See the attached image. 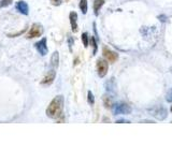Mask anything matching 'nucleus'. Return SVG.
I'll return each mask as SVG.
<instances>
[{"instance_id": "f257e3e1", "label": "nucleus", "mask_w": 172, "mask_h": 161, "mask_svg": "<svg viewBox=\"0 0 172 161\" xmlns=\"http://www.w3.org/2000/svg\"><path fill=\"white\" fill-rule=\"evenodd\" d=\"M64 111V96L58 95L51 101L49 105L46 108L47 117L52 119H58L62 117Z\"/></svg>"}, {"instance_id": "f03ea898", "label": "nucleus", "mask_w": 172, "mask_h": 161, "mask_svg": "<svg viewBox=\"0 0 172 161\" xmlns=\"http://www.w3.org/2000/svg\"><path fill=\"white\" fill-rule=\"evenodd\" d=\"M43 33V26L39 23H35V24L31 26L30 30L27 33V37L28 39H33V38H38L40 36H42Z\"/></svg>"}, {"instance_id": "7ed1b4c3", "label": "nucleus", "mask_w": 172, "mask_h": 161, "mask_svg": "<svg viewBox=\"0 0 172 161\" xmlns=\"http://www.w3.org/2000/svg\"><path fill=\"white\" fill-rule=\"evenodd\" d=\"M113 112H114L115 115H118V114L127 115L131 113V108L130 105H128L126 103H117L113 108Z\"/></svg>"}, {"instance_id": "20e7f679", "label": "nucleus", "mask_w": 172, "mask_h": 161, "mask_svg": "<svg viewBox=\"0 0 172 161\" xmlns=\"http://www.w3.org/2000/svg\"><path fill=\"white\" fill-rule=\"evenodd\" d=\"M47 39L46 38H42L39 42H37L35 44V47L37 49V51L39 52V54L41 56H46L47 53H49V49H47Z\"/></svg>"}, {"instance_id": "39448f33", "label": "nucleus", "mask_w": 172, "mask_h": 161, "mask_svg": "<svg viewBox=\"0 0 172 161\" xmlns=\"http://www.w3.org/2000/svg\"><path fill=\"white\" fill-rule=\"evenodd\" d=\"M97 71L100 78H105L108 73V62L103 59H98L97 61Z\"/></svg>"}, {"instance_id": "423d86ee", "label": "nucleus", "mask_w": 172, "mask_h": 161, "mask_svg": "<svg viewBox=\"0 0 172 161\" xmlns=\"http://www.w3.org/2000/svg\"><path fill=\"white\" fill-rule=\"evenodd\" d=\"M55 78H56L55 69L49 70V71L47 72L46 74H45L44 78H43V80L41 81V84H42V85H45V86L51 85V84H53V82H54V80H55Z\"/></svg>"}, {"instance_id": "0eeeda50", "label": "nucleus", "mask_w": 172, "mask_h": 161, "mask_svg": "<svg viewBox=\"0 0 172 161\" xmlns=\"http://www.w3.org/2000/svg\"><path fill=\"white\" fill-rule=\"evenodd\" d=\"M102 53H103V57H105L109 62H115V61L117 60V58H118V55H117L115 52L109 49L108 47H103Z\"/></svg>"}, {"instance_id": "6e6552de", "label": "nucleus", "mask_w": 172, "mask_h": 161, "mask_svg": "<svg viewBox=\"0 0 172 161\" xmlns=\"http://www.w3.org/2000/svg\"><path fill=\"white\" fill-rule=\"evenodd\" d=\"M153 116L155 117V118H157L158 121H164L165 118L167 117V110L164 108V106H158L157 108H155V110H153Z\"/></svg>"}, {"instance_id": "1a4fd4ad", "label": "nucleus", "mask_w": 172, "mask_h": 161, "mask_svg": "<svg viewBox=\"0 0 172 161\" xmlns=\"http://www.w3.org/2000/svg\"><path fill=\"white\" fill-rule=\"evenodd\" d=\"M15 8H16V10L19 11V13H22L23 15H28L29 14V6H28V4H27L25 1H23V0H19V1L16 2V4H15Z\"/></svg>"}, {"instance_id": "9d476101", "label": "nucleus", "mask_w": 172, "mask_h": 161, "mask_svg": "<svg viewBox=\"0 0 172 161\" xmlns=\"http://www.w3.org/2000/svg\"><path fill=\"white\" fill-rule=\"evenodd\" d=\"M69 19L70 24H71V28L73 32L78 31V14L75 12H71L69 14Z\"/></svg>"}, {"instance_id": "9b49d317", "label": "nucleus", "mask_w": 172, "mask_h": 161, "mask_svg": "<svg viewBox=\"0 0 172 161\" xmlns=\"http://www.w3.org/2000/svg\"><path fill=\"white\" fill-rule=\"evenodd\" d=\"M58 66H59V53L56 51L54 52L51 57V68L56 70L58 68Z\"/></svg>"}, {"instance_id": "f8f14e48", "label": "nucleus", "mask_w": 172, "mask_h": 161, "mask_svg": "<svg viewBox=\"0 0 172 161\" xmlns=\"http://www.w3.org/2000/svg\"><path fill=\"white\" fill-rule=\"evenodd\" d=\"M103 4H105V0H95L94 1V13L96 16L99 15V11L102 8Z\"/></svg>"}, {"instance_id": "ddd939ff", "label": "nucleus", "mask_w": 172, "mask_h": 161, "mask_svg": "<svg viewBox=\"0 0 172 161\" xmlns=\"http://www.w3.org/2000/svg\"><path fill=\"white\" fill-rule=\"evenodd\" d=\"M103 103H105V106L107 108H111L113 106L112 98H111L110 96H108V95H105V96H103Z\"/></svg>"}, {"instance_id": "4468645a", "label": "nucleus", "mask_w": 172, "mask_h": 161, "mask_svg": "<svg viewBox=\"0 0 172 161\" xmlns=\"http://www.w3.org/2000/svg\"><path fill=\"white\" fill-rule=\"evenodd\" d=\"M115 87H116V85H115V81L113 78L109 82H107V84H105V88H107L108 91H114Z\"/></svg>"}, {"instance_id": "2eb2a0df", "label": "nucleus", "mask_w": 172, "mask_h": 161, "mask_svg": "<svg viewBox=\"0 0 172 161\" xmlns=\"http://www.w3.org/2000/svg\"><path fill=\"white\" fill-rule=\"evenodd\" d=\"M80 9L83 14L87 13V0H80Z\"/></svg>"}, {"instance_id": "dca6fc26", "label": "nucleus", "mask_w": 172, "mask_h": 161, "mask_svg": "<svg viewBox=\"0 0 172 161\" xmlns=\"http://www.w3.org/2000/svg\"><path fill=\"white\" fill-rule=\"evenodd\" d=\"M87 100H88V103H89L90 105H92V104L95 103V98H94V95H92V91L87 92Z\"/></svg>"}, {"instance_id": "f3484780", "label": "nucleus", "mask_w": 172, "mask_h": 161, "mask_svg": "<svg viewBox=\"0 0 172 161\" xmlns=\"http://www.w3.org/2000/svg\"><path fill=\"white\" fill-rule=\"evenodd\" d=\"M12 3V0H0V8H6Z\"/></svg>"}, {"instance_id": "a211bd4d", "label": "nucleus", "mask_w": 172, "mask_h": 161, "mask_svg": "<svg viewBox=\"0 0 172 161\" xmlns=\"http://www.w3.org/2000/svg\"><path fill=\"white\" fill-rule=\"evenodd\" d=\"M82 41H83V44H84V47L88 46V35L86 32H84L82 35Z\"/></svg>"}, {"instance_id": "6ab92c4d", "label": "nucleus", "mask_w": 172, "mask_h": 161, "mask_svg": "<svg viewBox=\"0 0 172 161\" xmlns=\"http://www.w3.org/2000/svg\"><path fill=\"white\" fill-rule=\"evenodd\" d=\"M166 100H167V102H172V88H171L170 90H169L168 92H167Z\"/></svg>"}, {"instance_id": "aec40b11", "label": "nucleus", "mask_w": 172, "mask_h": 161, "mask_svg": "<svg viewBox=\"0 0 172 161\" xmlns=\"http://www.w3.org/2000/svg\"><path fill=\"white\" fill-rule=\"evenodd\" d=\"M73 43H74V40L72 37H69L68 38V44H69V49L70 52H72V46H73Z\"/></svg>"}, {"instance_id": "412c9836", "label": "nucleus", "mask_w": 172, "mask_h": 161, "mask_svg": "<svg viewBox=\"0 0 172 161\" xmlns=\"http://www.w3.org/2000/svg\"><path fill=\"white\" fill-rule=\"evenodd\" d=\"M92 47H94V55L97 53V43H96V39H95L94 37H92Z\"/></svg>"}, {"instance_id": "4be33fe9", "label": "nucleus", "mask_w": 172, "mask_h": 161, "mask_svg": "<svg viewBox=\"0 0 172 161\" xmlns=\"http://www.w3.org/2000/svg\"><path fill=\"white\" fill-rule=\"evenodd\" d=\"M49 1H51V3L53 4V6H60V4L62 3V1H64V0H49Z\"/></svg>"}, {"instance_id": "5701e85b", "label": "nucleus", "mask_w": 172, "mask_h": 161, "mask_svg": "<svg viewBox=\"0 0 172 161\" xmlns=\"http://www.w3.org/2000/svg\"><path fill=\"white\" fill-rule=\"evenodd\" d=\"M116 122L117 124H124V122H129V121H117Z\"/></svg>"}, {"instance_id": "b1692460", "label": "nucleus", "mask_w": 172, "mask_h": 161, "mask_svg": "<svg viewBox=\"0 0 172 161\" xmlns=\"http://www.w3.org/2000/svg\"><path fill=\"white\" fill-rule=\"evenodd\" d=\"M170 71H171V73H172V67H171V69H170Z\"/></svg>"}, {"instance_id": "393cba45", "label": "nucleus", "mask_w": 172, "mask_h": 161, "mask_svg": "<svg viewBox=\"0 0 172 161\" xmlns=\"http://www.w3.org/2000/svg\"><path fill=\"white\" fill-rule=\"evenodd\" d=\"M170 111H171V113H172V106H171V108H170Z\"/></svg>"}]
</instances>
